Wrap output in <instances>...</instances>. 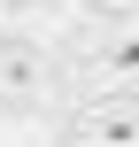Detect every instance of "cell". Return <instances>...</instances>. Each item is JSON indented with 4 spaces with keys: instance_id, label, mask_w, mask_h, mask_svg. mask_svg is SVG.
I'll list each match as a JSON object with an SVG mask.
<instances>
[{
    "instance_id": "4",
    "label": "cell",
    "mask_w": 139,
    "mask_h": 147,
    "mask_svg": "<svg viewBox=\"0 0 139 147\" xmlns=\"http://www.w3.org/2000/svg\"><path fill=\"white\" fill-rule=\"evenodd\" d=\"M108 8H124V16H139V0H108Z\"/></svg>"
},
{
    "instance_id": "2",
    "label": "cell",
    "mask_w": 139,
    "mask_h": 147,
    "mask_svg": "<svg viewBox=\"0 0 139 147\" xmlns=\"http://www.w3.org/2000/svg\"><path fill=\"white\" fill-rule=\"evenodd\" d=\"M93 78H108V93H132L139 101V16L108 23L93 39Z\"/></svg>"
},
{
    "instance_id": "1",
    "label": "cell",
    "mask_w": 139,
    "mask_h": 147,
    "mask_svg": "<svg viewBox=\"0 0 139 147\" xmlns=\"http://www.w3.org/2000/svg\"><path fill=\"white\" fill-rule=\"evenodd\" d=\"M46 93H54V62H46V47L8 39V47H0V101H8V109H31V101H46Z\"/></svg>"
},
{
    "instance_id": "3",
    "label": "cell",
    "mask_w": 139,
    "mask_h": 147,
    "mask_svg": "<svg viewBox=\"0 0 139 147\" xmlns=\"http://www.w3.org/2000/svg\"><path fill=\"white\" fill-rule=\"evenodd\" d=\"M77 147H139V101L132 93H108L77 116Z\"/></svg>"
}]
</instances>
